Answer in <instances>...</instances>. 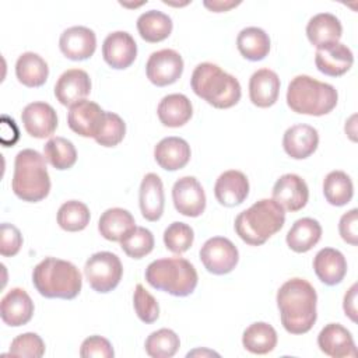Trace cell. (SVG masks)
Returning <instances> with one entry per match:
<instances>
[{
  "label": "cell",
  "mask_w": 358,
  "mask_h": 358,
  "mask_svg": "<svg viewBox=\"0 0 358 358\" xmlns=\"http://www.w3.org/2000/svg\"><path fill=\"white\" fill-rule=\"evenodd\" d=\"M317 294L305 278H291L277 291V306L282 327L291 334L308 333L317 319Z\"/></svg>",
  "instance_id": "cell-1"
},
{
  "label": "cell",
  "mask_w": 358,
  "mask_h": 358,
  "mask_svg": "<svg viewBox=\"0 0 358 358\" xmlns=\"http://www.w3.org/2000/svg\"><path fill=\"white\" fill-rule=\"evenodd\" d=\"M285 222V210L273 199H262L235 218L238 236L250 246H260Z\"/></svg>",
  "instance_id": "cell-2"
},
{
  "label": "cell",
  "mask_w": 358,
  "mask_h": 358,
  "mask_svg": "<svg viewBox=\"0 0 358 358\" xmlns=\"http://www.w3.org/2000/svg\"><path fill=\"white\" fill-rule=\"evenodd\" d=\"M190 85L193 92L214 108L228 109L236 105L242 95L239 81L220 66L204 62L193 70Z\"/></svg>",
  "instance_id": "cell-3"
},
{
  "label": "cell",
  "mask_w": 358,
  "mask_h": 358,
  "mask_svg": "<svg viewBox=\"0 0 358 358\" xmlns=\"http://www.w3.org/2000/svg\"><path fill=\"white\" fill-rule=\"evenodd\" d=\"M35 289L45 298L74 299L83 287V278L78 268L62 259L45 257L32 271Z\"/></svg>",
  "instance_id": "cell-4"
},
{
  "label": "cell",
  "mask_w": 358,
  "mask_h": 358,
  "mask_svg": "<svg viewBox=\"0 0 358 358\" xmlns=\"http://www.w3.org/2000/svg\"><path fill=\"white\" fill-rule=\"evenodd\" d=\"M11 189L18 199L28 203L41 201L49 194L50 178L41 152L25 148L15 155Z\"/></svg>",
  "instance_id": "cell-5"
},
{
  "label": "cell",
  "mask_w": 358,
  "mask_h": 358,
  "mask_svg": "<svg viewBox=\"0 0 358 358\" xmlns=\"http://www.w3.org/2000/svg\"><path fill=\"white\" fill-rule=\"evenodd\" d=\"M338 101L337 90L310 76L301 74L291 80L287 90V105L299 115L323 116L330 113Z\"/></svg>",
  "instance_id": "cell-6"
},
{
  "label": "cell",
  "mask_w": 358,
  "mask_h": 358,
  "mask_svg": "<svg viewBox=\"0 0 358 358\" xmlns=\"http://www.w3.org/2000/svg\"><path fill=\"white\" fill-rule=\"evenodd\" d=\"M145 281L155 289L173 296H187L197 287V271L183 257H165L151 262L145 268Z\"/></svg>",
  "instance_id": "cell-7"
},
{
  "label": "cell",
  "mask_w": 358,
  "mask_h": 358,
  "mask_svg": "<svg viewBox=\"0 0 358 358\" xmlns=\"http://www.w3.org/2000/svg\"><path fill=\"white\" fill-rule=\"evenodd\" d=\"M84 274L94 291L106 294L119 285L123 275V266L115 253L96 252L85 262Z\"/></svg>",
  "instance_id": "cell-8"
},
{
  "label": "cell",
  "mask_w": 358,
  "mask_h": 358,
  "mask_svg": "<svg viewBox=\"0 0 358 358\" xmlns=\"http://www.w3.org/2000/svg\"><path fill=\"white\" fill-rule=\"evenodd\" d=\"M200 260L206 270L215 275L231 273L239 260L236 246L224 236H213L200 249Z\"/></svg>",
  "instance_id": "cell-9"
},
{
  "label": "cell",
  "mask_w": 358,
  "mask_h": 358,
  "mask_svg": "<svg viewBox=\"0 0 358 358\" xmlns=\"http://www.w3.org/2000/svg\"><path fill=\"white\" fill-rule=\"evenodd\" d=\"M147 78L157 87L176 83L183 73V59L173 49H161L150 55L145 64Z\"/></svg>",
  "instance_id": "cell-10"
},
{
  "label": "cell",
  "mask_w": 358,
  "mask_h": 358,
  "mask_svg": "<svg viewBox=\"0 0 358 358\" xmlns=\"http://www.w3.org/2000/svg\"><path fill=\"white\" fill-rule=\"evenodd\" d=\"M172 200L176 211L185 217L194 218L206 210V193L194 176H183L175 182Z\"/></svg>",
  "instance_id": "cell-11"
},
{
  "label": "cell",
  "mask_w": 358,
  "mask_h": 358,
  "mask_svg": "<svg viewBox=\"0 0 358 358\" xmlns=\"http://www.w3.org/2000/svg\"><path fill=\"white\" fill-rule=\"evenodd\" d=\"M103 60L116 70L130 67L137 56V43L126 31H115L109 34L102 45Z\"/></svg>",
  "instance_id": "cell-12"
},
{
  "label": "cell",
  "mask_w": 358,
  "mask_h": 358,
  "mask_svg": "<svg viewBox=\"0 0 358 358\" xmlns=\"http://www.w3.org/2000/svg\"><path fill=\"white\" fill-rule=\"evenodd\" d=\"M273 200L284 210L295 213L302 210L309 200V189L306 182L295 175L285 173L277 179L273 186Z\"/></svg>",
  "instance_id": "cell-13"
},
{
  "label": "cell",
  "mask_w": 358,
  "mask_h": 358,
  "mask_svg": "<svg viewBox=\"0 0 358 358\" xmlns=\"http://www.w3.org/2000/svg\"><path fill=\"white\" fill-rule=\"evenodd\" d=\"M59 48L70 60H87L95 53L96 49L95 32L83 25L70 27L60 35Z\"/></svg>",
  "instance_id": "cell-14"
},
{
  "label": "cell",
  "mask_w": 358,
  "mask_h": 358,
  "mask_svg": "<svg viewBox=\"0 0 358 358\" xmlns=\"http://www.w3.org/2000/svg\"><path fill=\"white\" fill-rule=\"evenodd\" d=\"M105 110L92 101L83 99L70 106L67 113L69 127L81 137H95L102 120Z\"/></svg>",
  "instance_id": "cell-15"
},
{
  "label": "cell",
  "mask_w": 358,
  "mask_h": 358,
  "mask_svg": "<svg viewBox=\"0 0 358 358\" xmlns=\"http://www.w3.org/2000/svg\"><path fill=\"white\" fill-rule=\"evenodd\" d=\"M25 131L35 138L50 137L57 129L56 110L46 102H31L21 113Z\"/></svg>",
  "instance_id": "cell-16"
},
{
  "label": "cell",
  "mask_w": 358,
  "mask_h": 358,
  "mask_svg": "<svg viewBox=\"0 0 358 358\" xmlns=\"http://www.w3.org/2000/svg\"><path fill=\"white\" fill-rule=\"evenodd\" d=\"M90 91L91 78L88 73L81 69L66 70L55 84V96L64 106H71L85 99Z\"/></svg>",
  "instance_id": "cell-17"
},
{
  "label": "cell",
  "mask_w": 358,
  "mask_h": 358,
  "mask_svg": "<svg viewBox=\"0 0 358 358\" xmlns=\"http://www.w3.org/2000/svg\"><path fill=\"white\" fill-rule=\"evenodd\" d=\"M317 345L322 352L333 358L357 357V347L351 333L340 323L326 324L319 336Z\"/></svg>",
  "instance_id": "cell-18"
},
{
  "label": "cell",
  "mask_w": 358,
  "mask_h": 358,
  "mask_svg": "<svg viewBox=\"0 0 358 358\" xmlns=\"http://www.w3.org/2000/svg\"><path fill=\"white\" fill-rule=\"evenodd\" d=\"M217 201L225 207H235L243 203L249 194V180L246 175L236 169L222 172L214 185Z\"/></svg>",
  "instance_id": "cell-19"
},
{
  "label": "cell",
  "mask_w": 358,
  "mask_h": 358,
  "mask_svg": "<svg viewBox=\"0 0 358 358\" xmlns=\"http://www.w3.org/2000/svg\"><path fill=\"white\" fill-rule=\"evenodd\" d=\"M34 315V302L22 288H11L0 302L1 320L11 327L27 324Z\"/></svg>",
  "instance_id": "cell-20"
},
{
  "label": "cell",
  "mask_w": 358,
  "mask_h": 358,
  "mask_svg": "<svg viewBox=\"0 0 358 358\" xmlns=\"http://www.w3.org/2000/svg\"><path fill=\"white\" fill-rule=\"evenodd\" d=\"M354 63V55L351 49L341 43H331L316 50L315 64L317 70L330 77H340L345 74Z\"/></svg>",
  "instance_id": "cell-21"
},
{
  "label": "cell",
  "mask_w": 358,
  "mask_h": 358,
  "mask_svg": "<svg viewBox=\"0 0 358 358\" xmlns=\"http://www.w3.org/2000/svg\"><path fill=\"white\" fill-rule=\"evenodd\" d=\"M319 145V133L309 124H294L288 127L282 137V147L287 155L294 159H305L312 155Z\"/></svg>",
  "instance_id": "cell-22"
},
{
  "label": "cell",
  "mask_w": 358,
  "mask_h": 358,
  "mask_svg": "<svg viewBox=\"0 0 358 358\" xmlns=\"http://www.w3.org/2000/svg\"><path fill=\"white\" fill-rule=\"evenodd\" d=\"M138 203L141 215L147 221L154 222L162 217L165 206L164 185L157 173L150 172L143 178L138 192Z\"/></svg>",
  "instance_id": "cell-23"
},
{
  "label": "cell",
  "mask_w": 358,
  "mask_h": 358,
  "mask_svg": "<svg viewBox=\"0 0 358 358\" xmlns=\"http://www.w3.org/2000/svg\"><path fill=\"white\" fill-rule=\"evenodd\" d=\"M280 78L275 71L270 69H260L255 71L249 80V98L257 108L273 106L280 94Z\"/></svg>",
  "instance_id": "cell-24"
},
{
  "label": "cell",
  "mask_w": 358,
  "mask_h": 358,
  "mask_svg": "<svg viewBox=\"0 0 358 358\" xmlns=\"http://www.w3.org/2000/svg\"><path fill=\"white\" fill-rule=\"evenodd\" d=\"M190 145L180 137H165L157 143L154 148V158L157 164L165 171H178L190 161Z\"/></svg>",
  "instance_id": "cell-25"
},
{
  "label": "cell",
  "mask_w": 358,
  "mask_h": 358,
  "mask_svg": "<svg viewBox=\"0 0 358 358\" xmlns=\"http://www.w3.org/2000/svg\"><path fill=\"white\" fill-rule=\"evenodd\" d=\"M313 270L323 284L333 287L340 284L345 277L347 260L340 250L323 248L313 259Z\"/></svg>",
  "instance_id": "cell-26"
},
{
  "label": "cell",
  "mask_w": 358,
  "mask_h": 358,
  "mask_svg": "<svg viewBox=\"0 0 358 358\" xmlns=\"http://www.w3.org/2000/svg\"><path fill=\"white\" fill-rule=\"evenodd\" d=\"M341 35V22L334 14L330 13H319L313 15L306 25V36L316 49L337 43Z\"/></svg>",
  "instance_id": "cell-27"
},
{
  "label": "cell",
  "mask_w": 358,
  "mask_h": 358,
  "mask_svg": "<svg viewBox=\"0 0 358 358\" xmlns=\"http://www.w3.org/2000/svg\"><path fill=\"white\" fill-rule=\"evenodd\" d=\"M157 115L164 126L180 127L190 120L193 115V106L186 95L169 94L161 99L157 108Z\"/></svg>",
  "instance_id": "cell-28"
},
{
  "label": "cell",
  "mask_w": 358,
  "mask_h": 358,
  "mask_svg": "<svg viewBox=\"0 0 358 358\" xmlns=\"http://www.w3.org/2000/svg\"><path fill=\"white\" fill-rule=\"evenodd\" d=\"M134 227L136 221L131 213L120 207L105 210L98 221L99 234L110 242H120Z\"/></svg>",
  "instance_id": "cell-29"
},
{
  "label": "cell",
  "mask_w": 358,
  "mask_h": 358,
  "mask_svg": "<svg viewBox=\"0 0 358 358\" xmlns=\"http://www.w3.org/2000/svg\"><path fill=\"white\" fill-rule=\"evenodd\" d=\"M322 238V225L317 220L303 217L296 220L287 234V245L296 253L310 250Z\"/></svg>",
  "instance_id": "cell-30"
},
{
  "label": "cell",
  "mask_w": 358,
  "mask_h": 358,
  "mask_svg": "<svg viewBox=\"0 0 358 358\" xmlns=\"http://www.w3.org/2000/svg\"><path fill=\"white\" fill-rule=\"evenodd\" d=\"M15 76L22 85L36 88L46 83L49 67L38 53L25 52L17 59Z\"/></svg>",
  "instance_id": "cell-31"
},
{
  "label": "cell",
  "mask_w": 358,
  "mask_h": 358,
  "mask_svg": "<svg viewBox=\"0 0 358 358\" xmlns=\"http://www.w3.org/2000/svg\"><path fill=\"white\" fill-rule=\"evenodd\" d=\"M173 24L169 15L159 10H148L137 18V31L140 36L150 43L166 39L172 32Z\"/></svg>",
  "instance_id": "cell-32"
},
{
  "label": "cell",
  "mask_w": 358,
  "mask_h": 358,
  "mask_svg": "<svg viewBox=\"0 0 358 358\" xmlns=\"http://www.w3.org/2000/svg\"><path fill=\"white\" fill-rule=\"evenodd\" d=\"M236 48L245 59L259 62L270 52V38L259 27H246L238 34Z\"/></svg>",
  "instance_id": "cell-33"
},
{
  "label": "cell",
  "mask_w": 358,
  "mask_h": 358,
  "mask_svg": "<svg viewBox=\"0 0 358 358\" xmlns=\"http://www.w3.org/2000/svg\"><path fill=\"white\" fill-rule=\"evenodd\" d=\"M242 344L252 354H268L277 345V331L266 322H256L243 331Z\"/></svg>",
  "instance_id": "cell-34"
},
{
  "label": "cell",
  "mask_w": 358,
  "mask_h": 358,
  "mask_svg": "<svg viewBox=\"0 0 358 358\" xmlns=\"http://www.w3.org/2000/svg\"><path fill=\"white\" fill-rule=\"evenodd\" d=\"M323 194L329 204L341 207L351 201L354 185L351 178L343 171H331L323 180Z\"/></svg>",
  "instance_id": "cell-35"
},
{
  "label": "cell",
  "mask_w": 358,
  "mask_h": 358,
  "mask_svg": "<svg viewBox=\"0 0 358 358\" xmlns=\"http://www.w3.org/2000/svg\"><path fill=\"white\" fill-rule=\"evenodd\" d=\"M45 159L57 171L70 169L77 161L74 144L64 137H52L43 145Z\"/></svg>",
  "instance_id": "cell-36"
},
{
  "label": "cell",
  "mask_w": 358,
  "mask_h": 358,
  "mask_svg": "<svg viewBox=\"0 0 358 358\" xmlns=\"http://www.w3.org/2000/svg\"><path fill=\"white\" fill-rule=\"evenodd\" d=\"M57 224L67 232H78L90 224V208L78 200H69L63 203L57 211Z\"/></svg>",
  "instance_id": "cell-37"
},
{
  "label": "cell",
  "mask_w": 358,
  "mask_h": 358,
  "mask_svg": "<svg viewBox=\"0 0 358 358\" xmlns=\"http://www.w3.org/2000/svg\"><path fill=\"white\" fill-rule=\"evenodd\" d=\"M144 347L152 358H171L179 350L180 340L173 330L159 329L147 337Z\"/></svg>",
  "instance_id": "cell-38"
},
{
  "label": "cell",
  "mask_w": 358,
  "mask_h": 358,
  "mask_svg": "<svg viewBox=\"0 0 358 358\" xmlns=\"http://www.w3.org/2000/svg\"><path fill=\"white\" fill-rule=\"evenodd\" d=\"M123 252L131 259H143L154 249V235L144 227H134L122 241Z\"/></svg>",
  "instance_id": "cell-39"
},
{
  "label": "cell",
  "mask_w": 358,
  "mask_h": 358,
  "mask_svg": "<svg viewBox=\"0 0 358 358\" xmlns=\"http://www.w3.org/2000/svg\"><path fill=\"white\" fill-rule=\"evenodd\" d=\"M194 241L193 228L185 222L175 221L164 231V243L168 250L182 255L190 249Z\"/></svg>",
  "instance_id": "cell-40"
},
{
  "label": "cell",
  "mask_w": 358,
  "mask_h": 358,
  "mask_svg": "<svg viewBox=\"0 0 358 358\" xmlns=\"http://www.w3.org/2000/svg\"><path fill=\"white\" fill-rule=\"evenodd\" d=\"M124 134L126 123L123 119L113 112H105L102 124L94 138L102 147H115L123 140Z\"/></svg>",
  "instance_id": "cell-41"
},
{
  "label": "cell",
  "mask_w": 358,
  "mask_h": 358,
  "mask_svg": "<svg viewBox=\"0 0 358 358\" xmlns=\"http://www.w3.org/2000/svg\"><path fill=\"white\" fill-rule=\"evenodd\" d=\"M133 306L138 319L147 324L159 317V305L157 299L141 285L137 284L133 294Z\"/></svg>",
  "instance_id": "cell-42"
},
{
  "label": "cell",
  "mask_w": 358,
  "mask_h": 358,
  "mask_svg": "<svg viewBox=\"0 0 358 358\" xmlns=\"http://www.w3.org/2000/svg\"><path fill=\"white\" fill-rule=\"evenodd\" d=\"M8 354L14 357L41 358L45 354V343L36 333H24L11 341Z\"/></svg>",
  "instance_id": "cell-43"
},
{
  "label": "cell",
  "mask_w": 358,
  "mask_h": 358,
  "mask_svg": "<svg viewBox=\"0 0 358 358\" xmlns=\"http://www.w3.org/2000/svg\"><path fill=\"white\" fill-rule=\"evenodd\" d=\"M22 246V235L20 229L8 222L0 227V255L4 257L15 256Z\"/></svg>",
  "instance_id": "cell-44"
},
{
  "label": "cell",
  "mask_w": 358,
  "mask_h": 358,
  "mask_svg": "<svg viewBox=\"0 0 358 358\" xmlns=\"http://www.w3.org/2000/svg\"><path fill=\"white\" fill-rule=\"evenodd\" d=\"M80 355L84 358H112L115 355L113 347L105 337L90 336L87 337L80 348Z\"/></svg>",
  "instance_id": "cell-45"
},
{
  "label": "cell",
  "mask_w": 358,
  "mask_h": 358,
  "mask_svg": "<svg viewBox=\"0 0 358 358\" xmlns=\"http://www.w3.org/2000/svg\"><path fill=\"white\" fill-rule=\"evenodd\" d=\"M358 210L352 208L347 213H344L338 222V232L344 242L355 246L358 243Z\"/></svg>",
  "instance_id": "cell-46"
},
{
  "label": "cell",
  "mask_w": 358,
  "mask_h": 358,
  "mask_svg": "<svg viewBox=\"0 0 358 358\" xmlns=\"http://www.w3.org/2000/svg\"><path fill=\"white\" fill-rule=\"evenodd\" d=\"M355 301H357V284H352L351 288L344 295V303H343L345 315L352 322H357V303H355Z\"/></svg>",
  "instance_id": "cell-47"
},
{
  "label": "cell",
  "mask_w": 358,
  "mask_h": 358,
  "mask_svg": "<svg viewBox=\"0 0 358 358\" xmlns=\"http://www.w3.org/2000/svg\"><path fill=\"white\" fill-rule=\"evenodd\" d=\"M204 7H207L208 10L214 11V13H222V11H228L236 6L241 4V1H220V0H213V1H204L203 3Z\"/></svg>",
  "instance_id": "cell-48"
}]
</instances>
